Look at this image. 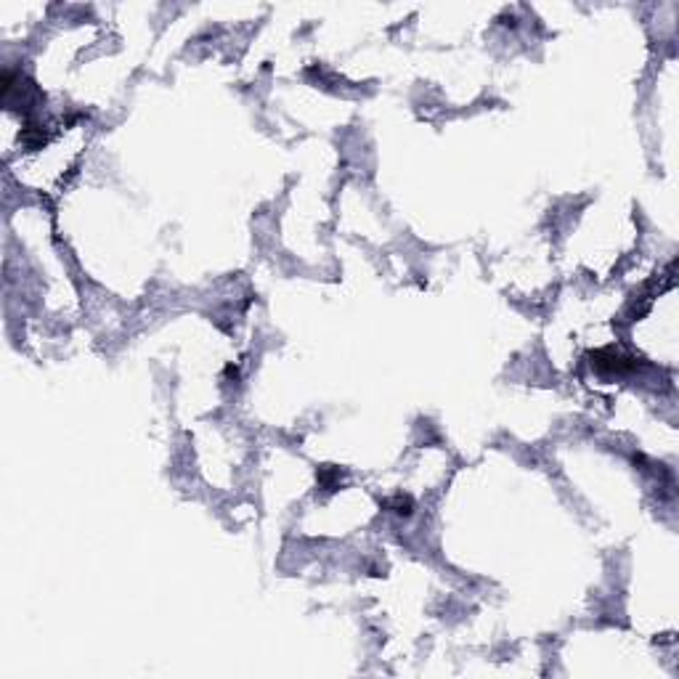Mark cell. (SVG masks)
I'll return each mask as SVG.
<instances>
[{
    "instance_id": "3",
    "label": "cell",
    "mask_w": 679,
    "mask_h": 679,
    "mask_svg": "<svg viewBox=\"0 0 679 679\" xmlns=\"http://www.w3.org/2000/svg\"><path fill=\"white\" fill-rule=\"evenodd\" d=\"M393 512H398V515H409L412 512V499H403V496H398V499H393Z\"/></svg>"
},
{
    "instance_id": "1",
    "label": "cell",
    "mask_w": 679,
    "mask_h": 679,
    "mask_svg": "<svg viewBox=\"0 0 679 679\" xmlns=\"http://www.w3.org/2000/svg\"><path fill=\"white\" fill-rule=\"evenodd\" d=\"M592 366L597 371H605V374H626V371H634L639 366V361L621 350L602 348L597 353H592Z\"/></svg>"
},
{
    "instance_id": "2",
    "label": "cell",
    "mask_w": 679,
    "mask_h": 679,
    "mask_svg": "<svg viewBox=\"0 0 679 679\" xmlns=\"http://www.w3.org/2000/svg\"><path fill=\"white\" fill-rule=\"evenodd\" d=\"M321 486L327 488V491H332V486H337V480H340V472L337 470H321Z\"/></svg>"
}]
</instances>
